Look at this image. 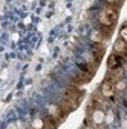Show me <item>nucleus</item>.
Returning a JSON list of instances; mask_svg holds the SVG:
<instances>
[{"label": "nucleus", "instance_id": "1", "mask_svg": "<svg viewBox=\"0 0 127 129\" xmlns=\"http://www.w3.org/2000/svg\"><path fill=\"white\" fill-rule=\"evenodd\" d=\"M118 19V8H113V6H104L100 12H98V22L101 26L104 28H110L113 26V23L116 22Z\"/></svg>", "mask_w": 127, "mask_h": 129}, {"label": "nucleus", "instance_id": "2", "mask_svg": "<svg viewBox=\"0 0 127 129\" xmlns=\"http://www.w3.org/2000/svg\"><path fill=\"white\" fill-rule=\"evenodd\" d=\"M122 63H124V55L112 54L107 58V68H109V71H115V69L122 68Z\"/></svg>", "mask_w": 127, "mask_h": 129}, {"label": "nucleus", "instance_id": "3", "mask_svg": "<svg viewBox=\"0 0 127 129\" xmlns=\"http://www.w3.org/2000/svg\"><path fill=\"white\" fill-rule=\"evenodd\" d=\"M100 91H101V95L103 97H106V99H112V97L115 95V83H112L110 80L106 78L104 82L101 83Z\"/></svg>", "mask_w": 127, "mask_h": 129}, {"label": "nucleus", "instance_id": "4", "mask_svg": "<svg viewBox=\"0 0 127 129\" xmlns=\"http://www.w3.org/2000/svg\"><path fill=\"white\" fill-rule=\"evenodd\" d=\"M65 97H66V99H71V100H75L77 103H80L81 99H83V92L78 91L75 86H69V88L65 91Z\"/></svg>", "mask_w": 127, "mask_h": 129}, {"label": "nucleus", "instance_id": "5", "mask_svg": "<svg viewBox=\"0 0 127 129\" xmlns=\"http://www.w3.org/2000/svg\"><path fill=\"white\" fill-rule=\"evenodd\" d=\"M127 51V45H125V40L122 39H118L113 45V54H118V55H124Z\"/></svg>", "mask_w": 127, "mask_h": 129}, {"label": "nucleus", "instance_id": "6", "mask_svg": "<svg viewBox=\"0 0 127 129\" xmlns=\"http://www.w3.org/2000/svg\"><path fill=\"white\" fill-rule=\"evenodd\" d=\"M49 114H51V117L55 118V120H61L63 117H65V114H63L61 108L57 106V105H52V106L49 108Z\"/></svg>", "mask_w": 127, "mask_h": 129}, {"label": "nucleus", "instance_id": "7", "mask_svg": "<svg viewBox=\"0 0 127 129\" xmlns=\"http://www.w3.org/2000/svg\"><path fill=\"white\" fill-rule=\"evenodd\" d=\"M93 57H95V60H97V63L101 60V57H103V54H104V46L101 45V43H95L93 45Z\"/></svg>", "mask_w": 127, "mask_h": 129}, {"label": "nucleus", "instance_id": "8", "mask_svg": "<svg viewBox=\"0 0 127 129\" xmlns=\"http://www.w3.org/2000/svg\"><path fill=\"white\" fill-rule=\"evenodd\" d=\"M103 118H104L103 111L95 109V112H93V121H95V123H101V121H103Z\"/></svg>", "mask_w": 127, "mask_h": 129}, {"label": "nucleus", "instance_id": "9", "mask_svg": "<svg viewBox=\"0 0 127 129\" xmlns=\"http://www.w3.org/2000/svg\"><path fill=\"white\" fill-rule=\"evenodd\" d=\"M119 39H122V40H125V37H127V26L125 25H122L121 26V31H119Z\"/></svg>", "mask_w": 127, "mask_h": 129}]
</instances>
